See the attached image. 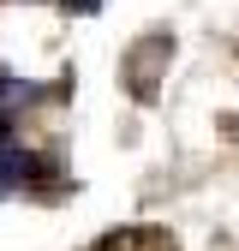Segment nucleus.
<instances>
[{
    "label": "nucleus",
    "mask_w": 239,
    "mask_h": 251,
    "mask_svg": "<svg viewBox=\"0 0 239 251\" xmlns=\"http://www.w3.org/2000/svg\"><path fill=\"white\" fill-rule=\"evenodd\" d=\"M30 174H36V155H30L18 138H12V126H0V198H12L30 185Z\"/></svg>",
    "instance_id": "nucleus-1"
},
{
    "label": "nucleus",
    "mask_w": 239,
    "mask_h": 251,
    "mask_svg": "<svg viewBox=\"0 0 239 251\" xmlns=\"http://www.w3.org/2000/svg\"><path fill=\"white\" fill-rule=\"evenodd\" d=\"M66 6H72V12H96L102 0H66Z\"/></svg>",
    "instance_id": "nucleus-2"
}]
</instances>
